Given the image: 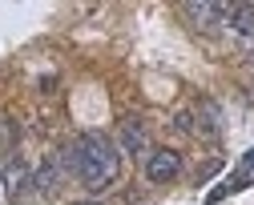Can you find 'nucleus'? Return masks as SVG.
<instances>
[{
	"instance_id": "2",
	"label": "nucleus",
	"mask_w": 254,
	"mask_h": 205,
	"mask_svg": "<svg viewBox=\"0 0 254 205\" xmlns=\"http://www.w3.org/2000/svg\"><path fill=\"white\" fill-rule=\"evenodd\" d=\"M178 169H182V157H178L174 149H157V153H149V161H145V177H149L153 185H162V181L178 177Z\"/></svg>"
},
{
	"instance_id": "7",
	"label": "nucleus",
	"mask_w": 254,
	"mask_h": 205,
	"mask_svg": "<svg viewBox=\"0 0 254 205\" xmlns=\"http://www.w3.org/2000/svg\"><path fill=\"white\" fill-rule=\"evenodd\" d=\"M4 181H8V193L16 197V193H20L24 185H28V173H24V165H12L8 173H4Z\"/></svg>"
},
{
	"instance_id": "3",
	"label": "nucleus",
	"mask_w": 254,
	"mask_h": 205,
	"mask_svg": "<svg viewBox=\"0 0 254 205\" xmlns=\"http://www.w3.org/2000/svg\"><path fill=\"white\" fill-rule=\"evenodd\" d=\"M226 24L242 37V45H246V49H254V4H234Z\"/></svg>"
},
{
	"instance_id": "1",
	"label": "nucleus",
	"mask_w": 254,
	"mask_h": 205,
	"mask_svg": "<svg viewBox=\"0 0 254 205\" xmlns=\"http://www.w3.org/2000/svg\"><path fill=\"white\" fill-rule=\"evenodd\" d=\"M65 161L89 189H105L117 177V149L105 133H81Z\"/></svg>"
},
{
	"instance_id": "6",
	"label": "nucleus",
	"mask_w": 254,
	"mask_h": 205,
	"mask_svg": "<svg viewBox=\"0 0 254 205\" xmlns=\"http://www.w3.org/2000/svg\"><path fill=\"white\" fill-rule=\"evenodd\" d=\"M226 185H230V189H246V185H254V149H250V153L242 157V165H238V173H234V177H230Z\"/></svg>"
},
{
	"instance_id": "5",
	"label": "nucleus",
	"mask_w": 254,
	"mask_h": 205,
	"mask_svg": "<svg viewBox=\"0 0 254 205\" xmlns=\"http://www.w3.org/2000/svg\"><path fill=\"white\" fill-rule=\"evenodd\" d=\"M121 145L129 149V153H141V149H145V133H141L137 121H125V125H121Z\"/></svg>"
},
{
	"instance_id": "4",
	"label": "nucleus",
	"mask_w": 254,
	"mask_h": 205,
	"mask_svg": "<svg viewBox=\"0 0 254 205\" xmlns=\"http://www.w3.org/2000/svg\"><path fill=\"white\" fill-rule=\"evenodd\" d=\"M186 12L194 16V20H202L206 28L226 24V20H230V4H186Z\"/></svg>"
}]
</instances>
